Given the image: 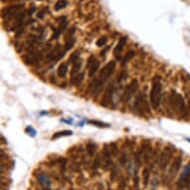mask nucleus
<instances>
[{
	"mask_svg": "<svg viewBox=\"0 0 190 190\" xmlns=\"http://www.w3.org/2000/svg\"><path fill=\"white\" fill-rule=\"evenodd\" d=\"M121 164H126V156L124 154H123V156H121Z\"/></svg>",
	"mask_w": 190,
	"mask_h": 190,
	"instance_id": "30",
	"label": "nucleus"
},
{
	"mask_svg": "<svg viewBox=\"0 0 190 190\" xmlns=\"http://www.w3.org/2000/svg\"><path fill=\"white\" fill-rule=\"evenodd\" d=\"M190 174V164H188L185 167V169L183 170V172L181 173V176L178 180V187H183L184 185H186V180L188 178Z\"/></svg>",
	"mask_w": 190,
	"mask_h": 190,
	"instance_id": "12",
	"label": "nucleus"
},
{
	"mask_svg": "<svg viewBox=\"0 0 190 190\" xmlns=\"http://www.w3.org/2000/svg\"><path fill=\"white\" fill-rule=\"evenodd\" d=\"M81 67H82V63H81L80 60H78L77 62H75L73 64V67H72V70H71V76L72 78H74L75 76H77L79 73H81Z\"/></svg>",
	"mask_w": 190,
	"mask_h": 190,
	"instance_id": "15",
	"label": "nucleus"
},
{
	"mask_svg": "<svg viewBox=\"0 0 190 190\" xmlns=\"http://www.w3.org/2000/svg\"><path fill=\"white\" fill-rule=\"evenodd\" d=\"M171 156H172V150H170L168 147H166L164 151L161 153L160 159H159V166L161 169H165L167 167L168 162L170 160Z\"/></svg>",
	"mask_w": 190,
	"mask_h": 190,
	"instance_id": "8",
	"label": "nucleus"
},
{
	"mask_svg": "<svg viewBox=\"0 0 190 190\" xmlns=\"http://www.w3.org/2000/svg\"><path fill=\"white\" fill-rule=\"evenodd\" d=\"M106 42H108V37H106V36H103V37H101L97 41V46L98 47H103Z\"/></svg>",
	"mask_w": 190,
	"mask_h": 190,
	"instance_id": "24",
	"label": "nucleus"
},
{
	"mask_svg": "<svg viewBox=\"0 0 190 190\" xmlns=\"http://www.w3.org/2000/svg\"><path fill=\"white\" fill-rule=\"evenodd\" d=\"M99 68H100V62L97 61V60H95V61L93 62L92 64H91V66L89 67V76L90 77H93L94 75L97 73V71L99 70Z\"/></svg>",
	"mask_w": 190,
	"mask_h": 190,
	"instance_id": "16",
	"label": "nucleus"
},
{
	"mask_svg": "<svg viewBox=\"0 0 190 190\" xmlns=\"http://www.w3.org/2000/svg\"><path fill=\"white\" fill-rule=\"evenodd\" d=\"M68 4V1L67 0H58L57 3L55 4V10L56 11H59V10L65 8Z\"/></svg>",
	"mask_w": 190,
	"mask_h": 190,
	"instance_id": "18",
	"label": "nucleus"
},
{
	"mask_svg": "<svg viewBox=\"0 0 190 190\" xmlns=\"http://www.w3.org/2000/svg\"><path fill=\"white\" fill-rule=\"evenodd\" d=\"M161 91H162V87H161V83L159 80H154V82L152 83L151 91H150V104H151L152 108L154 110H157V108L160 105L161 101Z\"/></svg>",
	"mask_w": 190,
	"mask_h": 190,
	"instance_id": "1",
	"label": "nucleus"
},
{
	"mask_svg": "<svg viewBox=\"0 0 190 190\" xmlns=\"http://www.w3.org/2000/svg\"><path fill=\"white\" fill-rule=\"evenodd\" d=\"M87 151L89 153L90 156H93L94 153L96 151V144L94 142H90V144H87Z\"/></svg>",
	"mask_w": 190,
	"mask_h": 190,
	"instance_id": "23",
	"label": "nucleus"
},
{
	"mask_svg": "<svg viewBox=\"0 0 190 190\" xmlns=\"http://www.w3.org/2000/svg\"><path fill=\"white\" fill-rule=\"evenodd\" d=\"M83 79H84V73L81 72V73H79V74L77 75V76L72 78V83L74 85H79L80 83L83 81Z\"/></svg>",
	"mask_w": 190,
	"mask_h": 190,
	"instance_id": "19",
	"label": "nucleus"
},
{
	"mask_svg": "<svg viewBox=\"0 0 190 190\" xmlns=\"http://www.w3.org/2000/svg\"><path fill=\"white\" fill-rule=\"evenodd\" d=\"M126 40H127V38H126V37H123V38H121V39H119V43H118V45H116V49H114V56H116L118 59H119V53H121V52L123 51L124 47L126 46Z\"/></svg>",
	"mask_w": 190,
	"mask_h": 190,
	"instance_id": "13",
	"label": "nucleus"
},
{
	"mask_svg": "<svg viewBox=\"0 0 190 190\" xmlns=\"http://www.w3.org/2000/svg\"><path fill=\"white\" fill-rule=\"evenodd\" d=\"M41 59H42L41 53H39V52H31V53L28 54L27 57H26L25 61H26V63H28V64H36V63H39Z\"/></svg>",
	"mask_w": 190,
	"mask_h": 190,
	"instance_id": "11",
	"label": "nucleus"
},
{
	"mask_svg": "<svg viewBox=\"0 0 190 190\" xmlns=\"http://www.w3.org/2000/svg\"><path fill=\"white\" fill-rule=\"evenodd\" d=\"M23 5L18 4V5H12V6H9L7 8H4L2 10V17L3 18H9L12 16H17L18 13H19L20 10H22Z\"/></svg>",
	"mask_w": 190,
	"mask_h": 190,
	"instance_id": "5",
	"label": "nucleus"
},
{
	"mask_svg": "<svg viewBox=\"0 0 190 190\" xmlns=\"http://www.w3.org/2000/svg\"><path fill=\"white\" fill-rule=\"evenodd\" d=\"M68 71H69V67H68L67 63H62L59 66L58 70H57V73H58V76L60 78H65L67 75Z\"/></svg>",
	"mask_w": 190,
	"mask_h": 190,
	"instance_id": "14",
	"label": "nucleus"
},
{
	"mask_svg": "<svg viewBox=\"0 0 190 190\" xmlns=\"http://www.w3.org/2000/svg\"><path fill=\"white\" fill-rule=\"evenodd\" d=\"M74 43H75V39H68V41H67V43H66V46H65V50L68 51V50H70V49L72 48L73 45H74Z\"/></svg>",
	"mask_w": 190,
	"mask_h": 190,
	"instance_id": "26",
	"label": "nucleus"
},
{
	"mask_svg": "<svg viewBox=\"0 0 190 190\" xmlns=\"http://www.w3.org/2000/svg\"><path fill=\"white\" fill-rule=\"evenodd\" d=\"M95 57L94 56H91V57H89V58H88V64H87V66H88V68H89L90 66H91V64L93 63L94 61H95Z\"/></svg>",
	"mask_w": 190,
	"mask_h": 190,
	"instance_id": "29",
	"label": "nucleus"
},
{
	"mask_svg": "<svg viewBox=\"0 0 190 190\" xmlns=\"http://www.w3.org/2000/svg\"><path fill=\"white\" fill-rule=\"evenodd\" d=\"M142 175H144V184L146 186L148 184V181H149V169L146 168V167L144 168Z\"/></svg>",
	"mask_w": 190,
	"mask_h": 190,
	"instance_id": "22",
	"label": "nucleus"
},
{
	"mask_svg": "<svg viewBox=\"0 0 190 190\" xmlns=\"http://www.w3.org/2000/svg\"><path fill=\"white\" fill-rule=\"evenodd\" d=\"M181 163H182V157L177 156L175 157V159L173 160V162L171 163V166L169 168V175L171 177H174L176 175V173L179 171V169L181 167Z\"/></svg>",
	"mask_w": 190,
	"mask_h": 190,
	"instance_id": "9",
	"label": "nucleus"
},
{
	"mask_svg": "<svg viewBox=\"0 0 190 190\" xmlns=\"http://www.w3.org/2000/svg\"><path fill=\"white\" fill-rule=\"evenodd\" d=\"M66 53V50H61L60 46H57L51 53H49V55L47 56V61L48 62H54V61H58L61 58H63Z\"/></svg>",
	"mask_w": 190,
	"mask_h": 190,
	"instance_id": "7",
	"label": "nucleus"
},
{
	"mask_svg": "<svg viewBox=\"0 0 190 190\" xmlns=\"http://www.w3.org/2000/svg\"><path fill=\"white\" fill-rule=\"evenodd\" d=\"M134 56H135V52H134V51H129V52H127V54L126 55V57H124V60L121 61V64H123V65L126 64L127 62H129V60H131Z\"/></svg>",
	"mask_w": 190,
	"mask_h": 190,
	"instance_id": "20",
	"label": "nucleus"
},
{
	"mask_svg": "<svg viewBox=\"0 0 190 190\" xmlns=\"http://www.w3.org/2000/svg\"><path fill=\"white\" fill-rule=\"evenodd\" d=\"M39 181H40V183L41 184H43V185H50V180H49V178L47 177V175H45V174H41V175H39Z\"/></svg>",
	"mask_w": 190,
	"mask_h": 190,
	"instance_id": "21",
	"label": "nucleus"
},
{
	"mask_svg": "<svg viewBox=\"0 0 190 190\" xmlns=\"http://www.w3.org/2000/svg\"><path fill=\"white\" fill-rule=\"evenodd\" d=\"M72 134V131H58L56 132L55 134L52 136V139H60L62 136H68V135H71Z\"/></svg>",
	"mask_w": 190,
	"mask_h": 190,
	"instance_id": "17",
	"label": "nucleus"
},
{
	"mask_svg": "<svg viewBox=\"0 0 190 190\" xmlns=\"http://www.w3.org/2000/svg\"><path fill=\"white\" fill-rule=\"evenodd\" d=\"M90 124H95V126H98L99 127H101V126H109L106 124H104V123H101V121H90Z\"/></svg>",
	"mask_w": 190,
	"mask_h": 190,
	"instance_id": "28",
	"label": "nucleus"
},
{
	"mask_svg": "<svg viewBox=\"0 0 190 190\" xmlns=\"http://www.w3.org/2000/svg\"><path fill=\"white\" fill-rule=\"evenodd\" d=\"M78 60H80V59H79V53H78V52H75V53L73 54V55H72L71 57H70V60H69V61L71 62L72 64H74L75 62L78 61Z\"/></svg>",
	"mask_w": 190,
	"mask_h": 190,
	"instance_id": "27",
	"label": "nucleus"
},
{
	"mask_svg": "<svg viewBox=\"0 0 190 190\" xmlns=\"http://www.w3.org/2000/svg\"><path fill=\"white\" fill-rule=\"evenodd\" d=\"M103 161H104V168L106 170L111 164V148H108V146H105V148H104Z\"/></svg>",
	"mask_w": 190,
	"mask_h": 190,
	"instance_id": "10",
	"label": "nucleus"
},
{
	"mask_svg": "<svg viewBox=\"0 0 190 190\" xmlns=\"http://www.w3.org/2000/svg\"><path fill=\"white\" fill-rule=\"evenodd\" d=\"M169 104L171 105V106L174 109H176L179 113L184 114L186 111V106L185 103H184L183 98L181 97V95L179 94L172 92L171 95L169 96Z\"/></svg>",
	"mask_w": 190,
	"mask_h": 190,
	"instance_id": "2",
	"label": "nucleus"
},
{
	"mask_svg": "<svg viewBox=\"0 0 190 190\" xmlns=\"http://www.w3.org/2000/svg\"><path fill=\"white\" fill-rule=\"evenodd\" d=\"M134 108L135 111H140V114H144V111H145L146 113H149V108H148V104L146 101V98H145L144 95H140L136 98L135 100V104H134Z\"/></svg>",
	"mask_w": 190,
	"mask_h": 190,
	"instance_id": "4",
	"label": "nucleus"
},
{
	"mask_svg": "<svg viewBox=\"0 0 190 190\" xmlns=\"http://www.w3.org/2000/svg\"><path fill=\"white\" fill-rule=\"evenodd\" d=\"M116 62H114V61L109 62V63L101 70L100 75H99V77H98V80L100 81L101 83H103V84H104V83H105L106 81L114 74V70H116Z\"/></svg>",
	"mask_w": 190,
	"mask_h": 190,
	"instance_id": "3",
	"label": "nucleus"
},
{
	"mask_svg": "<svg viewBox=\"0 0 190 190\" xmlns=\"http://www.w3.org/2000/svg\"><path fill=\"white\" fill-rule=\"evenodd\" d=\"M139 89V82L137 80H134L126 86V90L124 93V100H129L134 94L136 92V90Z\"/></svg>",
	"mask_w": 190,
	"mask_h": 190,
	"instance_id": "6",
	"label": "nucleus"
},
{
	"mask_svg": "<svg viewBox=\"0 0 190 190\" xmlns=\"http://www.w3.org/2000/svg\"><path fill=\"white\" fill-rule=\"evenodd\" d=\"M101 156L100 155H98L97 157H96V159H95V161H94V163H93V167L95 168V169H97V168H99L101 166Z\"/></svg>",
	"mask_w": 190,
	"mask_h": 190,
	"instance_id": "25",
	"label": "nucleus"
}]
</instances>
